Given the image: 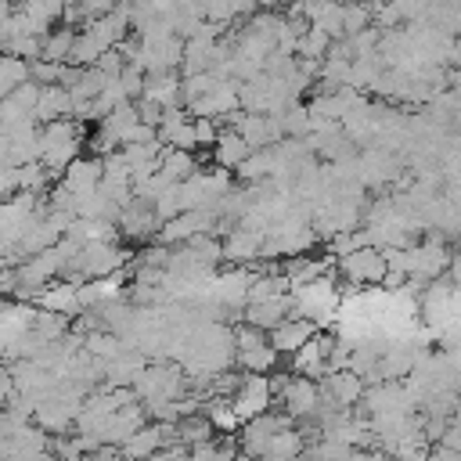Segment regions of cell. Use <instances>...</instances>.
I'll return each instance as SVG.
<instances>
[{"instance_id": "obj_1", "label": "cell", "mask_w": 461, "mask_h": 461, "mask_svg": "<svg viewBox=\"0 0 461 461\" xmlns=\"http://www.w3.org/2000/svg\"><path fill=\"white\" fill-rule=\"evenodd\" d=\"M335 267L349 285H382V277L389 270L382 249H375V245H357L353 252L335 256Z\"/></svg>"}, {"instance_id": "obj_2", "label": "cell", "mask_w": 461, "mask_h": 461, "mask_svg": "<svg viewBox=\"0 0 461 461\" xmlns=\"http://www.w3.org/2000/svg\"><path fill=\"white\" fill-rule=\"evenodd\" d=\"M274 403H277L292 421H310V418H317V407H321V385H317L313 378L292 371L285 393H281Z\"/></svg>"}, {"instance_id": "obj_3", "label": "cell", "mask_w": 461, "mask_h": 461, "mask_svg": "<svg viewBox=\"0 0 461 461\" xmlns=\"http://www.w3.org/2000/svg\"><path fill=\"white\" fill-rule=\"evenodd\" d=\"M274 403V393H270V378L267 375H256V371H245L238 389L230 393V407L238 414V421H249L256 418L259 411H267Z\"/></svg>"}, {"instance_id": "obj_4", "label": "cell", "mask_w": 461, "mask_h": 461, "mask_svg": "<svg viewBox=\"0 0 461 461\" xmlns=\"http://www.w3.org/2000/svg\"><path fill=\"white\" fill-rule=\"evenodd\" d=\"M331 342H335V335L324 331V328H317V331L292 353V371H295V375H306V378H313V382H321V378L328 375Z\"/></svg>"}, {"instance_id": "obj_5", "label": "cell", "mask_w": 461, "mask_h": 461, "mask_svg": "<svg viewBox=\"0 0 461 461\" xmlns=\"http://www.w3.org/2000/svg\"><path fill=\"white\" fill-rule=\"evenodd\" d=\"M313 331H317V324H313L310 317H303V313H288L285 321H277V324L267 331V342H270L281 357H292Z\"/></svg>"}, {"instance_id": "obj_6", "label": "cell", "mask_w": 461, "mask_h": 461, "mask_svg": "<svg viewBox=\"0 0 461 461\" xmlns=\"http://www.w3.org/2000/svg\"><path fill=\"white\" fill-rule=\"evenodd\" d=\"M223 259L230 263H252L263 252V227H238V230H223Z\"/></svg>"}, {"instance_id": "obj_7", "label": "cell", "mask_w": 461, "mask_h": 461, "mask_svg": "<svg viewBox=\"0 0 461 461\" xmlns=\"http://www.w3.org/2000/svg\"><path fill=\"white\" fill-rule=\"evenodd\" d=\"M32 306L40 310H54V313H76L79 310V295H76V281H65V277H50L47 285L36 288L32 295Z\"/></svg>"}, {"instance_id": "obj_8", "label": "cell", "mask_w": 461, "mask_h": 461, "mask_svg": "<svg viewBox=\"0 0 461 461\" xmlns=\"http://www.w3.org/2000/svg\"><path fill=\"white\" fill-rule=\"evenodd\" d=\"M101 155H76L65 169H61V184L72 191V194H83V191H94L101 184Z\"/></svg>"}, {"instance_id": "obj_9", "label": "cell", "mask_w": 461, "mask_h": 461, "mask_svg": "<svg viewBox=\"0 0 461 461\" xmlns=\"http://www.w3.org/2000/svg\"><path fill=\"white\" fill-rule=\"evenodd\" d=\"M72 94L68 86L61 83H40V97H36V108H32V119L36 122H54L61 115H72Z\"/></svg>"}, {"instance_id": "obj_10", "label": "cell", "mask_w": 461, "mask_h": 461, "mask_svg": "<svg viewBox=\"0 0 461 461\" xmlns=\"http://www.w3.org/2000/svg\"><path fill=\"white\" fill-rule=\"evenodd\" d=\"M295 310V299H292V292H285V295H274V299H259V303H245V321L249 324H256V328H263V331H270L277 321H285L288 313Z\"/></svg>"}, {"instance_id": "obj_11", "label": "cell", "mask_w": 461, "mask_h": 461, "mask_svg": "<svg viewBox=\"0 0 461 461\" xmlns=\"http://www.w3.org/2000/svg\"><path fill=\"white\" fill-rule=\"evenodd\" d=\"M144 101H155V104H180V76L173 68L166 72H144V90H140Z\"/></svg>"}, {"instance_id": "obj_12", "label": "cell", "mask_w": 461, "mask_h": 461, "mask_svg": "<svg viewBox=\"0 0 461 461\" xmlns=\"http://www.w3.org/2000/svg\"><path fill=\"white\" fill-rule=\"evenodd\" d=\"M212 158H216V166H227V169H238V162H245L249 158V144H245V137L238 133V130H230V126H220V137L212 140Z\"/></svg>"}, {"instance_id": "obj_13", "label": "cell", "mask_w": 461, "mask_h": 461, "mask_svg": "<svg viewBox=\"0 0 461 461\" xmlns=\"http://www.w3.org/2000/svg\"><path fill=\"white\" fill-rule=\"evenodd\" d=\"M306 450V432L303 429H292V425H281L259 450V457H292V454H303Z\"/></svg>"}, {"instance_id": "obj_14", "label": "cell", "mask_w": 461, "mask_h": 461, "mask_svg": "<svg viewBox=\"0 0 461 461\" xmlns=\"http://www.w3.org/2000/svg\"><path fill=\"white\" fill-rule=\"evenodd\" d=\"M234 360H238V367H241V371L270 375V371L277 367L281 353H277V349H274L270 342H263V346H252V349H234Z\"/></svg>"}, {"instance_id": "obj_15", "label": "cell", "mask_w": 461, "mask_h": 461, "mask_svg": "<svg viewBox=\"0 0 461 461\" xmlns=\"http://www.w3.org/2000/svg\"><path fill=\"white\" fill-rule=\"evenodd\" d=\"M72 40H76V29H58V32H43V47H40V58L47 61H68V50H72Z\"/></svg>"}]
</instances>
